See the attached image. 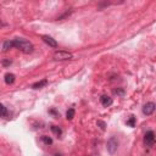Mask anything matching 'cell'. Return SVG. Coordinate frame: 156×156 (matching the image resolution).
I'll return each instance as SVG.
<instances>
[{
	"instance_id": "6da1fadb",
	"label": "cell",
	"mask_w": 156,
	"mask_h": 156,
	"mask_svg": "<svg viewBox=\"0 0 156 156\" xmlns=\"http://www.w3.org/2000/svg\"><path fill=\"white\" fill-rule=\"evenodd\" d=\"M12 42H13V46H15V48H17L18 50H21L24 54H31L33 51V49H34L33 48V44L23 38H16V39H13Z\"/></svg>"
},
{
	"instance_id": "3957f363",
	"label": "cell",
	"mask_w": 156,
	"mask_h": 156,
	"mask_svg": "<svg viewBox=\"0 0 156 156\" xmlns=\"http://www.w3.org/2000/svg\"><path fill=\"white\" fill-rule=\"evenodd\" d=\"M106 148H107V151L110 154H115L117 151V148H118V140L116 137H111L110 139L107 140V144H106Z\"/></svg>"
},
{
	"instance_id": "ac0fdd59",
	"label": "cell",
	"mask_w": 156,
	"mask_h": 156,
	"mask_svg": "<svg viewBox=\"0 0 156 156\" xmlns=\"http://www.w3.org/2000/svg\"><path fill=\"white\" fill-rule=\"evenodd\" d=\"M3 65H4V66H9V65H11V61H9V60H4V61H3Z\"/></svg>"
},
{
	"instance_id": "e0dca14e",
	"label": "cell",
	"mask_w": 156,
	"mask_h": 156,
	"mask_svg": "<svg viewBox=\"0 0 156 156\" xmlns=\"http://www.w3.org/2000/svg\"><path fill=\"white\" fill-rule=\"evenodd\" d=\"M115 93L118 94V95H123V94H125V90H123V89H118V88H117V89L115 90Z\"/></svg>"
},
{
	"instance_id": "30bf717a",
	"label": "cell",
	"mask_w": 156,
	"mask_h": 156,
	"mask_svg": "<svg viewBox=\"0 0 156 156\" xmlns=\"http://www.w3.org/2000/svg\"><path fill=\"white\" fill-rule=\"evenodd\" d=\"M11 48H13V42H12V40H8V42L4 43V46H3L4 51H9Z\"/></svg>"
},
{
	"instance_id": "7a4b0ae2",
	"label": "cell",
	"mask_w": 156,
	"mask_h": 156,
	"mask_svg": "<svg viewBox=\"0 0 156 156\" xmlns=\"http://www.w3.org/2000/svg\"><path fill=\"white\" fill-rule=\"evenodd\" d=\"M73 55L69 51H64V50H59L54 54V60L56 61H66V60H72Z\"/></svg>"
},
{
	"instance_id": "9c48e42d",
	"label": "cell",
	"mask_w": 156,
	"mask_h": 156,
	"mask_svg": "<svg viewBox=\"0 0 156 156\" xmlns=\"http://www.w3.org/2000/svg\"><path fill=\"white\" fill-rule=\"evenodd\" d=\"M46 84H48V80H46V79H43V80H40V82H37V83H34V84H32V88H33V89H39V88L45 87Z\"/></svg>"
},
{
	"instance_id": "8992f818",
	"label": "cell",
	"mask_w": 156,
	"mask_h": 156,
	"mask_svg": "<svg viewBox=\"0 0 156 156\" xmlns=\"http://www.w3.org/2000/svg\"><path fill=\"white\" fill-rule=\"evenodd\" d=\"M42 39H43L44 43H46L49 46H51V48H57V42L52 37H50V36H42Z\"/></svg>"
},
{
	"instance_id": "277c9868",
	"label": "cell",
	"mask_w": 156,
	"mask_h": 156,
	"mask_svg": "<svg viewBox=\"0 0 156 156\" xmlns=\"http://www.w3.org/2000/svg\"><path fill=\"white\" fill-rule=\"evenodd\" d=\"M144 144L146 146H153L155 144V133L153 131L146 132V134L144 135Z\"/></svg>"
},
{
	"instance_id": "7c38bea8",
	"label": "cell",
	"mask_w": 156,
	"mask_h": 156,
	"mask_svg": "<svg viewBox=\"0 0 156 156\" xmlns=\"http://www.w3.org/2000/svg\"><path fill=\"white\" fill-rule=\"evenodd\" d=\"M74 113H76V111H74V108H69V111H67V113H66V118L67 120H73V117H74Z\"/></svg>"
},
{
	"instance_id": "52a82bcc",
	"label": "cell",
	"mask_w": 156,
	"mask_h": 156,
	"mask_svg": "<svg viewBox=\"0 0 156 156\" xmlns=\"http://www.w3.org/2000/svg\"><path fill=\"white\" fill-rule=\"evenodd\" d=\"M100 103H101V105H103V106H105V107H108L110 105H112L113 100H112V98L107 97V95H103V97L100 98Z\"/></svg>"
},
{
	"instance_id": "9a60e30c",
	"label": "cell",
	"mask_w": 156,
	"mask_h": 156,
	"mask_svg": "<svg viewBox=\"0 0 156 156\" xmlns=\"http://www.w3.org/2000/svg\"><path fill=\"white\" fill-rule=\"evenodd\" d=\"M135 121H137V118H135L134 116H131L129 120L127 121V125L129 126V127H134V126H135Z\"/></svg>"
},
{
	"instance_id": "4fadbf2b",
	"label": "cell",
	"mask_w": 156,
	"mask_h": 156,
	"mask_svg": "<svg viewBox=\"0 0 156 156\" xmlns=\"http://www.w3.org/2000/svg\"><path fill=\"white\" fill-rule=\"evenodd\" d=\"M51 131L54 132V134H56L57 137H60V135L62 134V131H61V128H59L57 126H51Z\"/></svg>"
},
{
	"instance_id": "2e32d148",
	"label": "cell",
	"mask_w": 156,
	"mask_h": 156,
	"mask_svg": "<svg viewBox=\"0 0 156 156\" xmlns=\"http://www.w3.org/2000/svg\"><path fill=\"white\" fill-rule=\"evenodd\" d=\"M98 126L100 127V129L101 131H105V128H106V123L104 121H98Z\"/></svg>"
},
{
	"instance_id": "8fae6325",
	"label": "cell",
	"mask_w": 156,
	"mask_h": 156,
	"mask_svg": "<svg viewBox=\"0 0 156 156\" xmlns=\"http://www.w3.org/2000/svg\"><path fill=\"white\" fill-rule=\"evenodd\" d=\"M8 113H9L8 108H6L4 105L0 104V117H6L8 116Z\"/></svg>"
},
{
	"instance_id": "5bb4252c",
	"label": "cell",
	"mask_w": 156,
	"mask_h": 156,
	"mask_svg": "<svg viewBox=\"0 0 156 156\" xmlns=\"http://www.w3.org/2000/svg\"><path fill=\"white\" fill-rule=\"evenodd\" d=\"M42 140H43V143L46 144V145H51V144H52V139L49 138V137H46V135H43V137H42Z\"/></svg>"
},
{
	"instance_id": "ba28073f",
	"label": "cell",
	"mask_w": 156,
	"mask_h": 156,
	"mask_svg": "<svg viewBox=\"0 0 156 156\" xmlns=\"http://www.w3.org/2000/svg\"><path fill=\"white\" fill-rule=\"evenodd\" d=\"M4 79H5V83H6V84H12L13 82H15V74H12V73H6Z\"/></svg>"
},
{
	"instance_id": "5b68a950",
	"label": "cell",
	"mask_w": 156,
	"mask_h": 156,
	"mask_svg": "<svg viewBox=\"0 0 156 156\" xmlns=\"http://www.w3.org/2000/svg\"><path fill=\"white\" fill-rule=\"evenodd\" d=\"M155 107H156V106H155L154 103H146V104L144 105V107H143V113L146 115V116H150V115L154 113Z\"/></svg>"
},
{
	"instance_id": "d6986e66",
	"label": "cell",
	"mask_w": 156,
	"mask_h": 156,
	"mask_svg": "<svg viewBox=\"0 0 156 156\" xmlns=\"http://www.w3.org/2000/svg\"><path fill=\"white\" fill-rule=\"evenodd\" d=\"M54 156H62V155H61V154H55Z\"/></svg>"
}]
</instances>
